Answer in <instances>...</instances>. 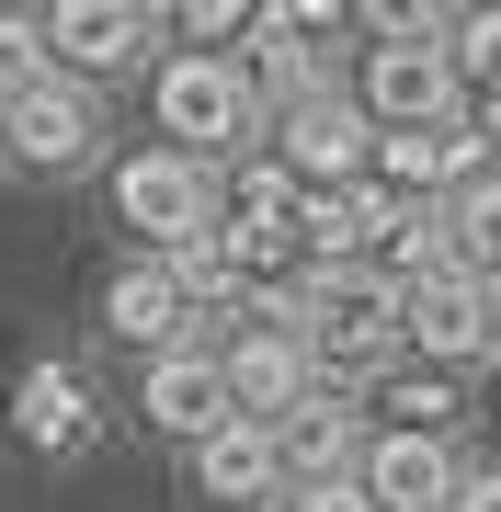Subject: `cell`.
<instances>
[{"label":"cell","mask_w":501,"mask_h":512,"mask_svg":"<svg viewBox=\"0 0 501 512\" xmlns=\"http://www.w3.org/2000/svg\"><path fill=\"white\" fill-rule=\"evenodd\" d=\"M114 217L149 239V262H171L183 239H217L228 228V183H217V160L137 148V160H114Z\"/></svg>","instance_id":"1"},{"label":"cell","mask_w":501,"mask_h":512,"mask_svg":"<svg viewBox=\"0 0 501 512\" xmlns=\"http://www.w3.org/2000/svg\"><path fill=\"white\" fill-rule=\"evenodd\" d=\"M149 103H160V148H183V160H240L262 137V103H251L240 57H171Z\"/></svg>","instance_id":"2"},{"label":"cell","mask_w":501,"mask_h":512,"mask_svg":"<svg viewBox=\"0 0 501 512\" xmlns=\"http://www.w3.org/2000/svg\"><path fill=\"white\" fill-rule=\"evenodd\" d=\"M376 137H422V126H456L467 114V80H456V35H376L365 46V92Z\"/></svg>","instance_id":"3"},{"label":"cell","mask_w":501,"mask_h":512,"mask_svg":"<svg viewBox=\"0 0 501 512\" xmlns=\"http://www.w3.org/2000/svg\"><path fill=\"white\" fill-rule=\"evenodd\" d=\"M274 160L297 171L308 194H353V183H376V114L353 103V92H319L308 114L274 126Z\"/></svg>","instance_id":"4"},{"label":"cell","mask_w":501,"mask_h":512,"mask_svg":"<svg viewBox=\"0 0 501 512\" xmlns=\"http://www.w3.org/2000/svg\"><path fill=\"white\" fill-rule=\"evenodd\" d=\"M149 35H160V12H137V0H57V12H46V69L92 92V80L137 69Z\"/></svg>","instance_id":"5"},{"label":"cell","mask_w":501,"mask_h":512,"mask_svg":"<svg viewBox=\"0 0 501 512\" xmlns=\"http://www.w3.org/2000/svg\"><path fill=\"white\" fill-rule=\"evenodd\" d=\"M137 410H149V421H160L171 444H217L228 421H240V387H228V353H205V342L160 353V365H149V387H137Z\"/></svg>","instance_id":"6"},{"label":"cell","mask_w":501,"mask_h":512,"mask_svg":"<svg viewBox=\"0 0 501 512\" xmlns=\"http://www.w3.org/2000/svg\"><path fill=\"white\" fill-rule=\"evenodd\" d=\"M12 160L23 171H92L103 160V103L80 92V80H35V92L12 103Z\"/></svg>","instance_id":"7"},{"label":"cell","mask_w":501,"mask_h":512,"mask_svg":"<svg viewBox=\"0 0 501 512\" xmlns=\"http://www.w3.org/2000/svg\"><path fill=\"white\" fill-rule=\"evenodd\" d=\"M376 512H456L467 501V478H456V444H433V433H376L365 444V478H353Z\"/></svg>","instance_id":"8"},{"label":"cell","mask_w":501,"mask_h":512,"mask_svg":"<svg viewBox=\"0 0 501 512\" xmlns=\"http://www.w3.org/2000/svg\"><path fill=\"white\" fill-rule=\"evenodd\" d=\"M274 478L285 490H353V478H365V433H353V410L331 399V387L274 421Z\"/></svg>","instance_id":"9"},{"label":"cell","mask_w":501,"mask_h":512,"mask_svg":"<svg viewBox=\"0 0 501 512\" xmlns=\"http://www.w3.org/2000/svg\"><path fill=\"white\" fill-rule=\"evenodd\" d=\"M501 342V319H490V296H479V274H422L410 285V353L422 365H479V353Z\"/></svg>","instance_id":"10"},{"label":"cell","mask_w":501,"mask_h":512,"mask_svg":"<svg viewBox=\"0 0 501 512\" xmlns=\"http://www.w3.org/2000/svg\"><path fill=\"white\" fill-rule=\"evenodd\" d=\"M228 387H240V421H262V433H274L285 410L319 399V353L285 342V330H240V342H228Z\"/></svg>","instance_id":"11"},{"label":"cell","mask_w":501,"mask_h":512,"mask_svg":"<svg viewBox=\"0 0 501 512\" xmlns=\"http://www.w3.org/2000/svg\"><path fill=\"white\" fill-rule=\"evenodd\" d=\"M103 330L114 342H137L160 365V353H183L194 342V308H183V285H171V262H126V274L103 285Z\"/></svg>","instance_id":"12"},{"label":"cell","mask_w":501,"mask_h":512,"mask_svg":"<svg viewBox=\"0 0 501 512\" xmlns=\"http://www.w3.org/2000/svg\"><path fill=\"white\" fill-rule=\"evenodd\" d=\"M12 433L35 444V456H69V444L92 433V387H80V365H23V387H12Z\"/></svg>","instance_id":"13"},{"label":"cell","mask_w":501,"mask_h":512,"mask_svg":"<svg viewBox=\"0 0 501 512\" xmlns=\"http://www.w3.org/2000/svg\"><path fill=\"white\" fill-rule=\"evenodd\" d=\"M194 490L228 501V512L262 501V490H285V478H274V433H262V421H228L217 444H194Z\"/></svg>","instance_id":"14"},{"label":"cell","mask_w":501,"mask_h":512,"mask_svg":"<svg viewBox=\"0 0 501 512\" xmlns=\"http://www.w3.org/2000/svg\"><path fill=\"white\" fill-rule=\"evenodd\" d=\"M35 80H57L46 69V12H0V103H23Z\"/></svg>","instance_id":"15"},{"label":"cell","mask_w":501,"mask_h":512,"mask_svg":"<svg viewBox=\"0 0 501 512\" xmlns=\"http://www.w3.org/2000/svg\"><path fill=\"white\" fill-rule=\"evenodd\" d=\"M388 410H399V433L456 444V376H399V387H388Z\"/></svg>","instance_id":"16"},{"label":"cell","mask_w":501,"mask_h":512,"mask_svg":"<svg viewBox=\"0 0 501 512\" xmlns=\"http://www.w3.org/2000/svg\"><path fill=\"white\" fill-rule=\"evenodd\" d=\"M456 80L501 92V12H456Z\"/></svg>","instance_id":"17"},{"label":"cell","mask_w":501,"mask_h":512,"mask_svg":"<svg viewBox=\"0 0 501 512\" xmlns=\"http://www.w3.org/2000/svg\"><path fill=\"white\" fill-rule=\"evenodd\" d=\"M262 12H240V0H194L183 12V35H194V57H217V35H251Z\"/></svg>","instance_id":"18"},{"label":"cell","mask_w":501,"mask_h":512,"mask_svg":"<svg viewBox=\"0 0 501 512\" xmlns=\"http://www.w3.org/2000/svg\"><path fill=\"white\" fill-rule=\"evenodd\" d=\"M285 512H376V501H365V490H297Z\"/></svg>","instance_id":"19"},{"label":"cell","mask_w":501,"mask_h":512,"mask_svg":"<svg viewBox=\"0 0 501 512\" xmlns=\"http://www.w3.org/2000/svg\"><path fill=\"white\" fill-rule=\"evenodd\" d=\"M456 512H501V467H479V478H467V501Z\"/></svg>","instance_id":"20"},{"label":"cell","mask_w":501,"mask_h":512,"mask_svg":"<svg viewBox=\"0 0 501 512\" xmlns=\"http://www.w3.org/2000/svg\"><path fill=\"white\" fill-rule=\"evenodd\" d=\"M467 114H479V137L501 148V92H479V103H467Z\"/></svg>","instance_id":"21"},{"label":"cell","mask_w":501,"mask_h":512,"mask_svg":"<svg viewBox=\"0 0 501 512\" xmlns=\"http://www.w3.org/2000/svg\"><path fill=\"white\" fill-rule=\"evenodd\" d=\"M0 160H12V103H0Z\"/></svg>","instance_id":"22"}]
</instances>
